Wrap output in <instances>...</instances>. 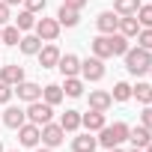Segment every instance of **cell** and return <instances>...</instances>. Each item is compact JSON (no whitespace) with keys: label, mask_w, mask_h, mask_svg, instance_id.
Listing matches in <instances>:
<instances>
[{"label":"cell","mask_w":152,"mask_h":152,"mask_svg":"<svg viewBox=\"0 0 152 152\" xmlns=\"http://www.w3.org/2000/svg\"><path fill=\"white\" fill-rule=\"evenodd\" d=\"M60 125H63V131H78L81 128V113L78 110H66L60 116Z\"/></svg>","instance_id":"obj_24"},{"label":"cell","mask_w":152,"mask_h":152,"mask_svg":"<svg viewBox=\"0 0 152 152\" xmlns=\"http://www.w3.org/2000/svg\"><path fill=\"white\" fill-rule=\"evenodd\" d=\"M131 96H134L140 104H152V87H149V84H143V81H140L137 87H131Z\"/></svg>","instance_id":"obj_28"},{"label":"cell","mask_w":152,"mask_h":152,"mask_svg":"<svg viewBox=\"0 0 152 152\" xmlns=\"http://www.w3.org/2000/svg\"><path fill=\"white\" fill-rule=\"evenodd\" d=\"M18 48H21V54L33 57V54H39V48H42V39H39V36H21Z\"/></svg>","instance_id":"obj_22"},{"label":"cell","mask_w":152,"mask_h":152,"mask_svg":"<svg viewBox=\"0 0 152 152\" xmlns=\"http://www.w3.org/2000/svg\"><path fill=\"white\" fill-rule=\"evenodd\" d=\"M0 33H3V27H0Z\"/></svg>","instance_id":"obj_45"},{"label":"cell","mask_w":152,"mask_h":152,"mask_svg":"<svg viewBox=\"0 0 152 152\" xmlns=\"http://www.w3.org/2000/svg\"><path fill=\"white\" fill-rule=\"evenodd\" d=\"M128 140H131V146L146 149V146H149V140H152V131H146L143 125H137V128H131V131H128Z\"/></svg>","instance_id":"obj_19"},{"label":"cell","mask_w":152,"mask_h":152,"mask_svg":"<svg viewBox=\"0 0 152 152\" xmlns=\"http://www.w3.org/2000/svg\"><path fill=\"white\" fill-rule=\"evenodd\" d=\"M18 140H21V146L36 149V146H39V140H42V128H39V125H33V122H24V125L18 128Z\"/></svg>","instance_id":"obj_7"},{"label":"cell","mask_w":152,"mask_h":152,"mask_svg":"<svg viewBox=\"0 0 152 152\" xmlns=\"http://www.w3.org/2000/svg\"><path fill=\"white\" fill-rule=\"evenodd\" d=\"M0 81L9 84V87H18V84L24 81V66H18V63L3 66V69H0Z\"/></svg>","instance_id":"obj_9"},{"label":"cell","mask_w":152,"mask_h":152,"mask_svg":"<svg viewBox=\"0 0 152 152\" xmlns=\"http://www.w3.org/2000/svg\"><path fill=\"white\" fill-rule=\"evenodd\" d=\"M143 152H152V140H149V146H146V149H143Z\"/></svg>","instance_id":"obj_40"},{"label":"cell","mask_w":152,"mask_h":152,"mask_svg":"<svg viewBox=\"0 0 152 152\" xmlns=\"http://www.w3.org/2000/svg\"><path fill=\"white\" fill-rule=\"evenodd\" d=\"M63 140H66V131H63L60 122H57V125H54V122H45V125H42V143H45L48 149L60 146Z\"/></svg>","instance_id":"obj_5"},{"label":"cell","mask_w":152,"mask_h":152,"mask_svg":"<svg viewBox=\"0 0 152 152\" xmlns=\"http://www.w3.org/2000/svg\"><path fill=\"white\" fill-rule=\"evenodd\" d=\"M78 21H81V12H78V9L60 6V12H57V24H60V27H78Z\"/></svg>","instance_id":"obj_18"},{"label":"cell","mask_w":152,"mask_h":152,"mask_svg":"<svg viewBox=\"0 0 152 152\" xmlns=\"http://www.w3.org/2000/svg\"><path fill=\"white\" fill-rule=\"evenodd\" d=\"M63 96H69V99H78V96H84V81L75 75V78H66V84H63Z\"/></svg>","instance_id":"obj_21"},{"label":"cell","mask_w":152,"mask_h":152,"mask_svg":"<svg viewBox=\"0 0 152 152\" xmlns=\"http://www.w3.org/2000/svg\"><path fill=\"white\" fill-rule=\"evenodd\" d=\"M42 102H48L51 107L60 104V102H63V87H60V84H48V87L42 90Z\"/></svg>","instance_id":"obj_23"},{"label":"cell","mask_w":152,"mask_h":152,"mask_svg":"<svg viewBox=\"0 0 152 152\" xmlns=\"http://www.w3.org/2000/svg\"><path fill=\"white\" fill-rule=\"evenodd\" d=\"M140 9V0H113V12L116 15H134Z\"/></svg>","instance_id":"obj_26"},{"label":"cell","mask_w":152,"mask_h":152,"mask_svg":"<svg viewBox=\"0 0 152 152\" xmlns=\"http://www.w3.org/2000/svg\"><path fill=\"white\" fill-rule=\"evenodd\" d=\"M110 99H113V102H128V99H131V84H125V81H119V84L113 87V93H110Z\"/></svg>","instance_id":"obj_30"},{"label":"cell","mask_w":152,"mask_h":152,"mask_svg":"<svg viewBox=\"0 0 152 152\" xmlns=\"http://www.w3.org/2000/svg\"><path fill=\"white\" fill-rule=\"evenodd\" d=\"M27 122V113L21 110V107H6L3 110V125H9V128H21Z\"/></svg>","instance_id":"obj_17"},{"label":"cell","mask_w":152,"mask_h":152,"mask_svg":"<svg viewBox=\"0 0 152 152\" xmlns=\"http://www.w3.org/2000/svg\"><path fill=\"white\" fill-rule=\"evenodd\" d=\"M96 146H99V137H93L90 131L81 134V137H75V143H72L75 152H96Z\"/></svg>","instance_id":"obj_20"},{"label":"cell","mask_w":152,"mask_h":152,"mask_svg":"<svg viewBox=\"0 0 152 152\" xmlns=\"http://www.w3.org/2000/svg\"><path fill=\"white\" fill-rule=\"evenodd\" d=\"M39 69H54L57 63H60V48L57 45H45V48H39Z\"/></svg>","instance_id":"obj_11"},{"label":"cell","mask_w":152,"mask_h":152,"mask_svg":"<svg viewBox=\"0 0 152 152\" xmlns=\"http://www.w3.org/2000/svg\"><path fill=\"white\" fill-rule=\"evenodd\" d=\"M36 36L42 39V42H54L57 36H60V24H57V18H42V21H36Z\"/></svg>","instance_id":"obj_6"},{"label":"cell","mask_w":152,"mask_h":152,"mask_svg":"<svg viewBox=\"0 0 152 152\" xmlns=\"http://www.w3.org/2000/svg\"><path fill=\"white\" fill-rule=\"evenodd\" d=\"M93 57H99V60H107V57H113V51H110V36H96L93 39Z\"/></svg>","instance_id":"obj_15"},{"label":"cell","mask_w":152,"mask_h":152,"mask_svg":"<svg viewBox=\"0 0 152 152\" xmlns=\"http://www.w3.org/2000/svg\"><path fill=\"white\" fill-rule=\"evenodd\" d=\"M12 93H15V90H12L9 84H3V81H0V104H6V102L12 99Z\"/></svg>","instance_id":"obj_34"},{"label":"cell","mask_w":152,"mask_h":152,"mask_svg":"<svg viewBox=\"0 0 152 152\" xmlns=\"http://www.w3.org/2000/svg\"><path fill=\"white\" fill-rule=\"evenodd\" d=\"M15 93H18V99L21 102H36V99H42V87L39 84H33V81H21L18 87H15Z\"/></svg>","instance_id":"obj_12"},{"label":"cell","mask_w":152,"mask_h":152,"mask_svg":"<svg viewBox=\"0 0 152 152\" xmlns=\"http://www.w3.org/2000/svg\"><path fill=\"white\" fill-rule=\"evenodd\" d=\"M137 48L152 51V27H140V33H137Z\"/></svg>","instance_id":"obj_32"},{"label":"cell","mask_w":152,"mask_h":152,"mask_svg":"<svg viewBox=\"0 0 152 152\" xmlns=\"http://www.w3.org/2000/svg\"><path fill=\"white\" fill-rule=\"evenodd\" d=\"M63 6H69V9H78V12H81V9L87 6V0H63Z\"/></svg>","instance_id":"obj_37"},{"label":"cell","mask_w":152,"mask_h":152,"mask_svg":"<svg viewBox=\"0 0 152 152\" xmlns=\"http://www.w3.org/2000/svg\"><path fill=\"white\" fill-rule=\"evenodd\" d=\"M81 75H84V81H102L104 78V60H99V57L81 60Z\"/></svg>","instance_id":"obj_4"},{"label":"cell","mask_w":152,"mask_h":152,"mask_svg":"<svg viewBox=\"0 0 152 152\" xmlns=\"http://www.w3.org/2000/svg\"><path fill=\"white\" fill-rule=\"evenodd\" d=\"M15 27H18L21 33H27V30H33V27H36V12H30V9H24V12H18V18H15Z\"/></svg>","instance_id":"obj_25"},{"label":"cell","mask_w":152,"mask_h":152,"mask_svg":"<svg viewBox=\"0 0 152 152\" xmlns=\"http://www.w3.org/2000/svg\"><path fill=\"white\" fill-rule=\"evenodd\" d=\"M140 125H143L146 131H152V107H146V110L140 113Z\"/></svg>","instance_id":"obj_35"},{"label":"cell","mask_w":152,"mask_h":152,"mask_svg":"<svg viewBox=\"0 0 152 152\" xmlns=\"http://www.w3.org/2000/svg\"><path fill=\"white\" fill-rule=\"evenodd\" d=\"M131 152H143V149H137V146H134V149H131Z\"/></svg>","instance_id":"obj_42"},{"label":"cell","mask_w":152,"mask_h":152,"mask_svg":"<svg viewBox=\"0 0 152 152\" xmlns=\"http://www.w3.org/2000/svg\"><path fill=\"white\" fill-rule=\"evenodd\" d=\"M0 152H6V149H3V143H0Z\"/></svg>","instance_id":"obj_43"},{"label":"cell","mask_w":152,"mask_h":152,"mask_svg":"<svg viewBox=\"0 0 152 152\" xmlns=\"http://www.w3.org/2000/svg\"><path fill=\"white\" fill-rule=\"evenodd\" d=\"M45 3H48V0H24V9H30V12H45Z\"/></svg>","instance_id":"obj_33"},{"label":"cell","mask_w":152,"mask_h":152,"mask_svg":"<svg viewBox=\"0 0 152 152\" xmlns=\"http://www.w3.org/2000/svg\"><path fill=\"white\" fill-rule=\"evenodd\" d=\"M36 152H51V149H48V146H45V149H36Z\"/></svg>","instance_id":"obj_41"},{"label":"cell","mask_w":152,"mask_h":152,"mask_svg":"<svg viewBox=\"0 0 152 152\" xmlns=\"http://www.w3.org/2000/svg\"><path fill=\"white\" fill-rule=\"evenodd\" d=\"M24 113H27V119H30L33 125H39V128H42L45 122H51V116H54V107H51L48 102L36 99V102H30V104H27V110H24Z\"/></svg>","instance_id":"obj_3"},{"label":"cell","mask_w":152,"mask_h":152,"mask_svg":"<svg viewBox=\"0 0 152 152\" xmlns=\"http://www.w3.org/2000/svg\"><path fill=\"white\" fill-rule=\"evenodd\" d=\"M107 152H122V149H119V146H113V149H107Z\"/></svg>","instance_id":"obj_39"},{"label":"cell","mask_w":152,"mask_h":152,"mask_svg":"<svg viewBox=\"0 0 152 152\" xmlns=\"http://www.w3.org/2000/svg\"><path fill=\"white\" fill-rule=\"evenodd\" d=\"M128 125L125 122H113V125H104L102 131H99V146H104V149H113V146H122L125 140H128Z\"/></svg>","instance_id":"obj_1"},{"label":"cell","mask_w":152,"mask_h":152,"mask_svg":"<svg viewBox=\"0 0 152 152\" xmlns=\"http://www.w3.org/2000/svg\"><path fill=\"white\" fill-rule=\"evenodd\" d=\"M81 125L87 128V131H102L107 122H104V110H87V113H81Z\"/></svg>","instance_id":"obj_8"},{"label":"cell","mask_w":152,"mask_h":152,"mask_svg":"<svg viewBox=\"0 0 152 152\" xmlns=\"http://www.w3.org/2000/svg\"><path fill=\"white\" fill-rule=\"evenodd\" d=\"M96 27H99V33L110 36V33H116V27H119V15H116V12H102V15L96 18Z\"/></svg>","instance_id":"obj_13"},{"label":"cell","mask_w":152,"mask_h":152,"mask_svg":"<svg viewBox=\"0 0 152 152\" xmlns=\"http://www.w3.org/2000/svg\"><path fill=\"white\" fill-rule=\"evenodd\" d=\"M110 104H113V99H110L107 90H93V93H90V107H93V110H107Z\"/></svg>","instance_id":"obj_16"},{"label":"cell","mask_w":152,"mask_h":152,"mask_svg":"<svg viewBox=\"0 0 152 152\" xmlns=\"http://www.w3.org/2000/svg\"><path fill=\"white\" fill-rule=\"evenodd\" d=\"M110 51H113V57H125V51H128V39H125L122 33H110Z\"/></svg>","instance_id":"obj_27"},{"label":"cell","mask_w":152,"mask_h":152,"mask_svg":"<svg viewBox=\"0 0 152 152\" xmlns=\"http://www.w3.org/2000/svg\"><path fill=\"white\" fill-rule=\"evenodd\" d=\"M57 69L63 72V78H75V75L81 72V60L75 57V54H60V63H57Z\"/></svg>","instance_id":"obj_10"},{"label":"cell","mask_w":152,"mask_h":152,"mask_svg":"<svg viewBox=\"0 0 152 152\" xmlns=\"http://www.w3.org/2000/svg\"><path fill=\"white\" fill-rule=\"evenodd\" d=\"M116 33H122L125 39H134V36L140 33V21H137L134 15H119V27H116Z\"/></svg>","instance_id":"obj_14"},{"label":"cell","mask_w":152,"mask_h":152,"mask_svg":"<svg viewBox=\"0 0 152 152\" xmlns=\"http://www.w3.org/2000/svg\"><path fill=\"white\" fill-rule=\"evenodd\" d=\"M6 24H9V6L0 0V27H6Z\"/></svg>","instance_id":"obj_36"},{"label":"cell","mask_w":152,"mask_h":152,"mask_svg":"<svg viewBox=\"0 0 152 152\" xmlns=\"http://www.w3.org/2000/svg\"><path fill=\"white\" fill-rule=\"evenodd\" d=\"M0 42H3V45H18V42H21V30H18L15 24H6L3 33H0Z\"/></svg>","instance_id":"obj_29"},{"label":"cell","mask_w":152,"mask_h":152,"mask_svg":"<svg viewBox=\"0 0 152 152\" xmlns=\"http://www.w3.org/2000/svg\"><path fill=\"white\" fill-rule=\"evenodd\" d=\"M6 6H18V3H24V0H3Z\"/></svg>","instance_id":"obj_38"},{"label":"cell","mask_w":152,"mask_h":152,"mask_svg":"<svg viewBox=\"0 0 152 152\" xmlns=\"http://www.w3.org/2000/svg\"><path fill=\"white\" fill-rule=\"evenodd\" d=\"M134 18L140 21V27H152V3H149V6L140 3V9L134 12Z\"/></svg>","instance_id":"obj_31"},{"label":"cell","mask_w":152,"mask_h":152,"mask_svg":"<svg viewBox=\"0 0 152 152\" xmlns=\"http://www.w3.org/2000/svg\"><path fill=\"white\" fill-rule=\"evenodd\" d=\"M149 66H152V51H146V48H128L125 51V69L131 75H146Z\"/></svg>","instance_id":"obj_2"},{"label":"cell","mask_w":152,"mask_h":152,"mask_svg":"<svg viewBox=\"0 0 152 152\" xmlns=\"http://www.w3.org/2000/svg\"><path fill=\"white\" fill-rule=\"evenodd\" d=\"M149 75H152V66H149Z\"/></svg>","instance_id":"obj_44"}]
</instances>
